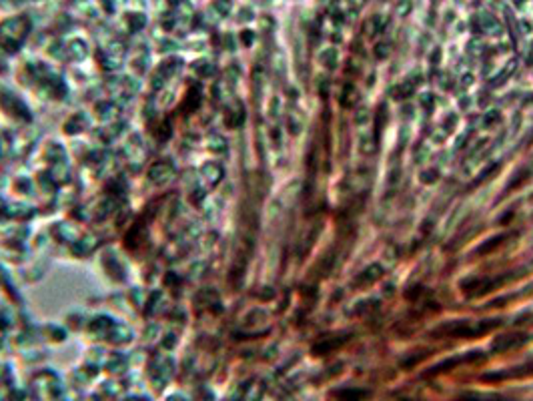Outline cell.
<instances>
[{"instance_id": "1", "label": "cell", "mask_w": 533, "mask_h": 401, "mask_svg": "<svg viewBox=\"0 0 533 401\" xmlns=\"http://www.w3.org/2000/svg\"><path fill=\"white\" fill-rule=\"evenodd\" d=\"M507 277H499V279H467V283L461 285L465 295L469 297H477V295H485L491 293L493 289H497L499 285L505 283Z\"/></svg>"}, {"instance_id": "2", "label": "cell", "mask_w": 533, "mask_h": 401, "mask_svg": "<svg viewBox=\"0 0 533 401\" xmlns=\"http://www.w3.org/2000/svg\"><path fill=\"white\" fill-rule=\"evenodd\" d=\"M383 275H385V269H383L379 263H373V265H369V267L355 279V285H357V287H367V285L379 281Z\"/></svg>"}, {"instance_id": "3", "label": "cell", "mask_w": 533, "mask_h": 401, "mask_svg": "<svg viewBox=\"0 0 533 401\" xmlns=\"http://www.w3.org/2000/svg\"><path fill=\"white\" fill-rule=\"evenodd\" d=\"M509 239V233H501V235H495V237H491V239H487L485 243H481L479 245V249L475 251L477 255H487V253H493L495 249H499L505 241Z\"/></svg>"}, {"instance_id": "4", "label": "cell", "mask_w": 533, "mask_h": 401, "mask_svg": "<svg viewBox=\"0 0 533 401\" xmlns=\"http://www.w3.org/2000/svg\"><path fill=\"white\" fill-rule=\"evenodd\" d=\"M521 341H525V335H523V333H509V335L499 337V339L495 341V345H497V349H505V347H513V345H517V343H521Z\"/></svg>"}, {"instance_id": "5", "label": "cell", "mask_w": 533, "mask_h": 401, "mask_svg": "<svg viewBox=\"0 0 533 401\" xmlns=\"http://www.w3.org/2000/svg\"><path fill=\"white\" fill-rule=\"evenodd\" d=\"M357 100H359V93H357V89H353V87H345V89L341 91L339 102H341L345 109L355 107V104H357Z\"/></svg>"}, {"instance_id": "6", "label": "cell", "mask_w": 533, "mask_h": 401, "mask_svg": "<svg viewBox=\"0 0 533 401\" xmlns=\"http://www.w3.org/2000/svg\"><path fill=\"white\" fill-rule=\"evenodd\" d=\"M529 175H531V171H529V168H521V171H519V175H515V177H513V179L509 181V185H507L505 193H511V191L515 189V187H521V183H523V181H527V179H529Z\"/></svg>"}, {"instance_id": "7", "label": "cell", "mask_w": 533, "mask_h": 401, "mask_svg": "<svg viewBox=\"0 0 533 401\" xmlns=\"http://www.w3.org/2000/svg\"><path fill=\"white\" fill-rule=\"evenodd\" d=\"M497 168H499V165H493V166H489V171H483V173L473 181V187H477L481 181H485V179H489V177H493V175L497 173Z\"/></svg>"}, {"instance_id": "8", "label": "cell", "mask_w": 533, "mask_h": 401, "mask_svg": "<svg viewBox=\"0 0 533 401\" xmlns=\"http://www.w3.org/2000/svg\"><path fill=\"white\" fill-rule=\"evenodd\" d=\"M383 118H385V107H379V111H377V124H375L377 126V135H381V129H383V122H385Z\"/></svg>"}, {"instance_id": "9", "label": "cell", "mask_w": 533, "mask_h": 401, "mask_svg": "<svg viewBox=\"0 0 533 401\" xmlns=\"http://www.w3.org/2000/svg\"><path fill=\"white\" fill-rule=\"evenodd\" d=\"M437 173L435 171H425V173H421V181L423 183H433V181H437Z\"/></svg>"}]
</instances>
